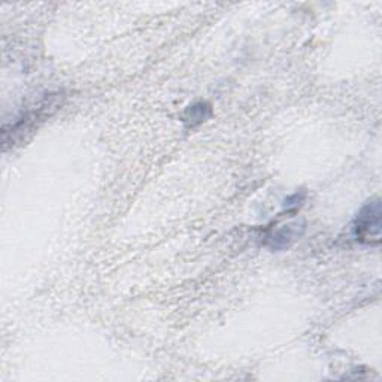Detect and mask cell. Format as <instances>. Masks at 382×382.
Returning <instances> with one entry per match:
<instances>
[{
	"label": "cell",
	"mask_w": 382,
	"mask_h": 382,
	"mask_svg": "<svg viewBox=\"0 0 382 382\" xmlns=\"http://www.w3.org/2000/svg\"><path fill=\"white\" fill-rule=\"evenodd\" d=\"M381 202L370 200L361 208L354 222V235L360 243L379 245L381 242Z\"/></svg>",
	"instance_id": "6da1fadb"
},
{
	"label": "cell",
	"mask_w": 382,
	"mask_h": 382,
	"mask_svg": "<svg viewBox=\"0 0 382 382\" xmlns=\"http://www.w3.org/2000/svg\"><path fill=\"white\" fill-rule=\"evenodd\" d=\"M299 226H284L283 228H278V230L272 232L266 236V247L270 250H285L291 245L293 241H296L299 235Z\"/></svg>",
	"instance_id": "7a4b0ae2"
},
{
	"label": "cell",
	"mask_w": 382,
	"mask_h": 382,
	"mask_svg": "<svg viewBox=\"0 0 382 382\" xmlns=\"http://www.w3.org/2000/svg\"><path fill=\"white\" fill-rule=\"evenodd\" d=\"M211 114V108L206 104H196L187 109L184 115V121L189 123L190 127L198 126L206 120Z\"/></svg>",
	"instance_id": "3957f363"
}]
</instances>
